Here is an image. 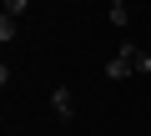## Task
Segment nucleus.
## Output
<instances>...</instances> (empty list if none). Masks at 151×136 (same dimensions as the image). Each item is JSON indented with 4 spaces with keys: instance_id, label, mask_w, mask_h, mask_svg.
Returning <instances> with one entry per match:
<instances>
[{
    "instance_id": "nucleus-4",
    "label": "nucleus",
    "mask_w": 151,
    "mask_h": 136,
    "mask_svg": "<svg viewBox=\"0 0 151 136\" xmlns=\"http://www.w3.org/2000/svg\"><path fill=\"white\" fill-rule=\"evenodd\" d=\"M126 76H131V65H126L121 55H111V60H106V81H126Z\"/></svg>"
},
{
    "instance_id": "nucleus-3",
    "label": "nucleus",
    "mask_w": 151,
    "mask_h": 136,
    "mask_svg": "<svg viewBox=\"0 0 151 136\" xmlns=\"http://www.w3.org/2000/svg\"><path fill=\"white\" fill-rule=\"evenodd\" d=\"M106 20H111L116 30H126V25H131V0H106Z\"/></svg>"
},
{
    "instance_id": "nucleus-6",
    "label": "nucleus",
    "mask_w": 151,
    "mask_h": 136,
    "mask_svg": "<svg viewBox=\"0 0 151 136\" xmlns=\"http://www.w3.org/2000/svg\"><path fill=\"white\" fill-rule=\"evenodd\" d=\"M0 40H15V15L0 10Z\"/></svg>"
},
{
    "instance_id": "nucleus-7",
    "label": "nucleus",
    "mask_w": 151,
    "mask_h": 136,
    "mask_svg": "<svg viewBox=\"0 0 151 136\" xmlns=\"http://www.w3.org/2000/svg\"><path fill=\"white\" fill-rule=\"evenodd\" d=\"M5 86H10V65L0 60V91H5Z\"/></svg>"
},
{
    "instance_id": "nucleus-1",
    "label": "nucleus",
    "mask_w": 151,
    "mask_h": 136,
    "mask_svg": "<svg viewBox=\"0 0 151 136\" xmlns=\"http://www.w3.org/2000/svg\"><path fill=\"white\" fill-rule=\"evenodd\" d=\"M126 65H131V76H151V50H141L136 40H121V50H116Z\"/></svg>"
},
{
    "instance_id": "nucleus-5",
    "label": "nucleus",
    "mask_w": 151,
    "mask_h": 136,
    "mask_svg": "<svg viewBox=\"0 0 151 136\" xmlns=\"http://www.w3.org/2000/svg\"><path fill=\"white\" fill-rule=\"evenodd\" d=\"M0 10H5V15H15V20H20V15L30 10V0H0Z\"/></svg>"
},
{
    "instance_id": "nucleus-2",
    "label": "nucleus",
    "mask_w": 151,
    "mask_h": 136,
    "mask_svg": "<svg viewBox=\"0 0 151 136\" xmlns=\"http://www.w3.org/2000/svg\"><path fill=\"white\" fill-rule=\"evenodd\" d=\"M50 111H55L60 121H76V96H70V86H55V91H50Z\"/></svg>"
}]
</instances>
